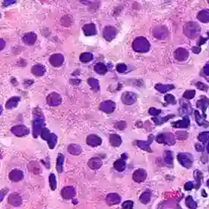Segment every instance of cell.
I'll return each mask as SVG.
<instances>
[{"label": "cell", "instance_id": "6da1fadb", "mask_svg": "<svg viewBox=\"0 0 209 209\" xmlns=\"http://www.w3.org/2000/svg\"><path fill=\"white\" fill-rule=\"evenodd\" d=\"M201 28L199 24L195 21H190L184 26V34L191 39H195L199 34Z\"/></svg>", "mask_w": 209, "mask_h": 209}, {"label": "cell", "instance_id": "7dc6e473", "mask_svg": "<svg viewBox=\"0 0 209 209\" xmlns=\"http://www.w3.org/2000/svg\"><path fill=\"white\" fill-rule=\"evenodd\" d=\"M165 162L169 165H171L173 163V157L170 151H167L165 154Z\"/></svg>", "mask_w": 209, "mask_h": 209}, {"label": "cell", "instance_id": "44dd1931", "mask_svg": "<svg viewBox=\"0 0 209 209\" xmlns=\"http://www.w3.org/2000/svg\"><path fill=\"white\" fill-rule=\"evenodd\" d=\"M116 34V30L113 27H107L104 31V37L108 40H112Z\"/></svg>", "mask_w": 209, "mask_h": 209}, {"label": "cell", "instance_id": "8fae6325", "mask_svg": "<svg viewBox=\"0 0 209 209\" xmlns=\"http://www.w3.org/2000/svg\"><path fill=\"white\" fill-rule=\"evenodd\" d=\"M101 143H102V139L96 135H90L87 138V144L92 147L98 146L101 145Z\"/></svg>", "mask_w": 209, "mask_h": 209}, {"label": "cell", "instance_id": "f5cc1de1", "mask_svg": "<svg viewBox=\"0 0 209 209\" xmlns=\"http://www.w3.org/2000/svg\"><path fill=\"white\" fill-rule=\"evenodd\" d=\"M126 122H119L116 124V128L118 129L119 130H123L124 129H126Z\"/></svg>", "mask_w": 209, "mask_h": 209}, {"label": "cell", "instance_id": "816d5d0a", "mask_svg": "<svg viewBox=\"0 0 209 209\" xmlns=\"http://www.w3.org/2000/svg\"><path fill=\"white\" fill-rule=\"evenodd\" d=\"M176 135H177V138H180V139H184V138H186L187 136H188V134H187L186 132L184 131H180L176 132Z\"/></svg>", "mask_w": 209, "mask_h": 209}, {"label": "cell", "instance_id": "4316f807", "mask_svg": "<svg viewBox=\"0 0 209 209\" xmlns=\"http://www.w3.org/2000/svg\"><path fill=\"white\" fill-rule=\"evenodd\" d=\"M156 90L161 93H166L174 89V85H162V84H157L155 85Z\"/></svg>", "mask_w": 209, "mask_h": 209}, {"label": "cell", "instance_id": "ffe728a7", "mask_svg": "<svg viewBox=\"0 0 209 209\" xmlns=\"http://www.w3.org/2000/svg\"><path fill=\"white\" fill-rule=\"evenodd\" d=\"M88 167L92 170H97L102 166V161L99 157H93L88 163Z\"/></svg>", "mask_w": 209, "mask_h": 209}, {"label": "cell", "instance_id": "ac0fdd59", "mask_svg": "<svg viewBox=\"0 0 209 209\" xmlns=\"http://www.w3.org/2000/svg\"><path fill=\"white\" fill-rule=\"evenodd\" d=\"M180 103H181V108H180L181 114H185L188 116L192 113V107L189 103L187 102L186 100H181Z\"/></svg>", "mask_w": 209, "mask_h": 209}, {"label": "cell", "instance_id": "52a82bcc", "mask_svg": "<svg viewBox=\"0 0 209 209\" xmlns=\"http://www.w3.org/2000/svg\"><path fill=\"white\" fill-rule=\"evenodd\" d=\"M12 132L14 134V135H17L18 137H21L24 136V135H28L29 133V129L27 128L26 126H23V125H21V126H15L14 127H12V129H11Z\"/></svg>", "mask_w": 209, "mask_h": 209}, {"label": "cell", "instance_id": "e0dca14e", "mask_svg": "<svg viewBox=\"0 0 209 209\" xmlns=\"http://www.w3.org/2000/svg\"><path fill=\"white\" fill-rule=\"evenodd\" d=\"M154 36L158 39H165L167 36V30L164 27H158L154 30Z\"/></svg>", "mask_w": 209, "mask_h": 209}, {"label": "cell", "instance_id": "d4e9b609", "mask_svg": "<svg viewBox=\"0 0 209 209\" xmlns=\"http://www.w3.org/2000/svg\"><path fill=\"white\" fill-rule=\"evenodd\" d=\"M60 101H61V98L60 97H59V95L57 94L56 93L51 94L47 97V103H48L50 105H52V106L58 105V104L60 103Z\"/></svg>", "mask_w": 209, "mask_h": 209}, {"label": "cell", "instance_id": "484cf974", "mask_svg": "<svg viewBox=\"0 0 209 209\" xmlns=\"http://www.w3.org/2000/svg\"><path fill=\"white\" fill-rule=\"evenodd\" d=\"M50 62L54 66H59L63 62V56L60 54H54L52 56H50Z\"/></svg>", "mask_w": 209, "mask_h": 209}, {"label": "cell", "instance_id": "7bdbcfd3", "mask_svg": "<svg viewBox=\"0 0 209 209\" xmlns=\"http://www.w3.org/2000/svg\"><path fill=\"white\" fill-rule=\"evenodd\" d=\"M88 84L90 85V86L93 88L94 91H98L99 90V84L97 80H96L95 78H89L88 79Z\"/></svg>", "mask_w": 209, "mask_h": 209}, {"label": "cell", "instance_id": "4fadbf2b", "mask_svg": "<svg viewBox=\"0 0 209 209\" xmlns=\"http://www.w3.org/2000/svg\"><path fill=\"white\" fill-rule=\"evenodd\" d=\"M8 202L11 205L14 206V207H18L21 204L22 200L20 195H18V194L12 193L8 198Z\"/></svg>", "mask_w": 209, "mask_h": 209}, {"label": "cell", "instance_id": "ba28073f", "mask_svg": "<svg viewBox=\"0 0 209 209\" xmlns=\"http://www.w3.org/2000/svg\"><path fill=\"white\" fill-rule=\"evenodd\" d=\"M61 194L63 199H72L75 195V190L72 186H66L62 189Z\"/></svg>", "mask_w": 209, "mask_h": 209}, {"label": "cell", "instance_id": "277c9868", "mask_svg": "<svg viewBox=\"0 0 209 209\" xmlns=\"http://www.w3.org/2000/svg\"><path fill=\"white\" fill-rule=\"evenodd\" d=\"M156 141L159 143L167 144L169 145H172L175 143L173 135L170 133H164V134L158 135L156 138Z\"/></svg>", "mask_w": 209, "mask_h": 209}, {"label": "cell", "instance_id": "8992f818", "mask_svg": "<svg viewBox=\"0 0 209 209\" xmlns=\"http://www.w3.org/2000/svg\"><path fill=\"white\" fill-rule=\"evenodd\" d=\"M137 95L133 92H125L122 95V100H123V104H126V105H132L136 101Z\"/></svg>", "mask_w": 209, "mask_h": 209}, {"label": "cell", "instance_id": "3957f363", "mask_svg": "<svg viewBox=\"0 0 209 209\" xmlns=\"http://www.w3.org/2000/svg\"><path fill=\"white\" fill-rule=\"evenodd\" d=\"M41 136L43 139L47 141L49 145V147L50 149H53L54 147L56 145L57 142V136L53 134V133H50L47 129L43 128L41 131Z\"/></svg>", "mask_w": 209, "mask_h": 209}, {"label": "cell", "instance_id": "74e56055", "mask_svg": "<svg viewBox=\"0 0 209 209\" xmlns=\"http://www.w3.org/2000/svg\"><path fill=\"white\" fill-rule=\"evenodd\" d=\"M49 182H50V186L51 190L54 191L56 189L57 186V183H56V176L53 173L50 174L49 176Z\"/></svg>", "mask_w": 209, "mask_h": 209}, {"label": "cell", "instance_id": "836d02e7", "mask_svg": "<svg viewBox=\"0 0 209 209\" xmlns=\"http://www.w3.org/2000/svg\"><path fill=\"white\" fill-rule=\"evenodd\" d=\"M175 115H168L167 116L164 117H155L153 118V120L154 121V123L157 125H162L163 123H166L167 120H169L170 119H171L172 117H174Z\"/></svg>", "mask_w": 209, "mask_h": 209}, {"label": "cell", "instance_id": "7402d4cb", "mask_svg": "<svg viewBox=\"0 0 209 209\" xmlns=\"http://www.w3.org/2000/svg\"><path fill=\"white\" fill-rule=\"evenodd\" d=\"M153 141V136L150 135L149 136L148 140L145 142V141H138L137 142V145L140 148L143 149V150L148 151H151V150L150 149V145Z\"/></svg>", "mask_w": 209, "mask_h": 209}, {"label": "cell", "instance_id": "b9f144b4", "mask_svg": "<svg viewBox=\"0 0 209 209\" xmlns=\"http://www.w3.org/2000/svg\"><path fill=\"white\" fill-rule=\"evenodd\" d=\"M92 54L90 53H84L80 56V60L83 62H89L92 59Z\"/></svg>", "mask_w": 209, "mask_h": 209}, {"label": "cell", "instance_id": "db71d44e", "mask_svg": "<svg viewBox=\"0 0 209 209\" xmlns=\"http://www.w3.org/2000/svg\"><path fill=\"white\" fill-rule=\"evenodd\" d=\"M201 50H202V49H201V47H199V46H198V45H196V46H195V47H192V53H195V54L199 53L201 52Z\"/></svg>", "mask_w": 209, "mask_h": 209}, {"label": "cell", "instance_id": "2e32d148", "mask_svg": "<svg viewBox=\"0 0 209 209\" xmlns=\"http://www.w3.org/2000/svg\"><path fill=\"white\" fill-rule=\"evenodd\" d=\"M9 178L13 182H19L24 178V174L21 170H13L9 173Z\"/></svg>", "mask_w": 209, "mask_h": 209}, {"label": "cell", "instance_id": "9f6ffc18", "mask_svg": "<svg viewBox=\"0 0 209 209\" xmlns=\"http://www.w3.org/2000/svg\"><path fill=\"white\" fill-rule=\"evenodd\" d=\"M206 41H207V38H205V37H201L200 39H199V42H198V46L201 47V46L203 45L204 43H205Z\"/></svg>", "mask_w": 209, "mask_h": 209}, {"label": "cell", "instance_id": "30bf717a", "mask_svg": "<svg viewBox=\"0 0 209 209\" xmlns=\"http://www.w3.org/2000/svg\"><path fill=\"white\" fill-rule=\"evenodd\" d=\"M189 56V53L187 51V50L184 48H178L175 51L174 56L177 60L179 61H184L187 59Z\"/></svg>", "mask_w": 209, "mask_h": 209}, {"label": "cell", "instance_id": "5bb4252c", "mask_svg": "<svg viewBox=\"0 0 209 209\" xmlns=\"http://www.w3.org/2000/svg\"><path fill=\"white\" fill-rule=\"evenodd\" d=\"M190 120L188 116H184L183 119L179 120V121L172 123V126L175 127V128H180V129H185L187 128L189 126Z\"/></svg>", "mask_w": 209, "mask_h": 209}, {"label": "cell", "instance_id": "5b68a950", "mask_svg": "<svg viewBox=\"0 0 209 209\" xmlns=\"http://www.w3.org/2000/svg\"><path fill=\"white\" fill-rule=\"evenodd\" d=\"M44 126V121L43 118L37 117L34 119L33 124V135L35 138L38 136V135L41 132Z\"/></svg>", "mask_w": 209, "mask_h": 209}, {"label": "cell", "instance_id": "9c48e42d", "mask_svg": "<svg viewBox=\"0 0 209 209\" xmlns=\"http://www.w3.org/2000/svg\"><path fill=\"white\" fill-rule=\"evenodd\" d=\"M196 107L202 110L204 117H206V110L209 107V99L206 97H203L196 102Z\"/></svg>", "mask_w": 209, "mask_h": 209}, {"label": "cell", "instance_id": "6f0895ef", "mask_svg": "<svg viewBox=\"0 0 209 209\" xmlns=\"http://www.w3.org/2000/svg\"><path fill=\"white\" fill-rule=\"evenodd\" d=\"M208 39L209 40V31H208Z\"/></svg>", "mask_w": 209, "mask_h": 209}, {"label": "cell", "instance_id": "7c38bea8", "mask_svg": "<svg viewBox=\"0 0 209 209\" xmlns=\"http://www.w3.org/2000/svg\"><path fill=\"white\" fill-rule=\"evenodd\" d=\"M177 157L180 164L186 167H189L190 165L192 164V158L190 155H189V154H178Z\"/></svg>", "mask_w": 209, "mask_h": 209}, {"label": "cell", "instance_id": "680465c9", "mask_svg": "<svg viewBox=\"0 0 209 209\" xmlns=\"http://www.w3.org/2000/svg\"><path fill=\"white\" fill-rule=\"evenodd\" d=\"M208 152H209V145H208Z\"/></svg>", "mask_w": 209, "mask_h": 209}, {"label": "cell", "instance_id": "ee69618b", "mask_svg": "<svg viewBox=\"0 0 209 209\" xmlns=\"http://www.w3.org/2000/svg\"><path fill=\"white\" fill-rule=\"evenodd\" d=\"M150 196H151L150 192L147 191V192H144L140 198L141 202H143L144 204H146V203H148V202H149V200H150Z\"/></svg>", "mask_w": 209, "mask_h": 209}, {"label": "cell", "instance_id": "cb8c5ba5", "mask_svg": "<svg viewBox=\"0 0 209 209\" xmlns=\"http://www.w3.org/2000/svg\"><path fill=\"white\" fill-rule=\"evenodd\" d=\"M197 18L199 21L203 23L209 22V10L208 9H203L200 11L197 15Z\"/></svg>", "mask_w": 209, "mask_h": 209}, {"label": "cell", "instance_id": "681fc988", "mask_svg": "<svg viewBox=\"0 0 209 209\" xmlns=\"http://www.w3.org/2000/svg\"><path fill=\"white\" fill-rule=\"evenodd\" d=\"M161 113V110H157L156 109V108H154V107H151V108H150V110H149V113H150L151 116H158Z\"/></svg>", "mask_w": 209, "mask_h": 209}, {"label": "cell", "instance_id": "f6af8a7d", "mask_svg": "<svg viewBox=\"0 0 209 209\" xmlns=\"http://www.w3.org/2000/svg\"><path fill=\"white\" fill-rule=\"evenodd\" d=\"M199 139L202 142H206L209 140V132H205L199 135Z\"/></svg>", "mask_w": 209, "mask_h": 209}, {"label": "cell", "instance_id": "8d00e7d4", "mask_svg": "<svg viewBox=\"0 0 209 209\" xmlns=\"http://www.w3.org/2000/svg\"><path fill=\"white\" fill-rule=\"evenodd\" d=\"M20 98L19 97H12L10 100H9V101L6 104V108L7 109H11L12 107H15L18 105L19 102Z\"/></svg>", "mask_w": 209, "mask_h": 209}, {"label": "cell", "instance_id": "f546056e", "mask_svg": "<svg viewBox=\"0 0 209 209\" xmlns=\"http://www.w3.org/2000/svg\"><path fill=\"white\" fill-rule=\"evenodd\" d=\"M68 151H69L70 154H73V155H78V154H81V148L78 145L72 144V145H70L69 147H68Z\"/></svg>", "mask_w": 209, "mask_h": 209}, {"label": "cell", "instance_id": "7a4b0ae2", "mask_svg": "<svg viewBox=\"0 0 209 209\" xmlns=\"http://www.w3.org/2000/svg\"><path fill=\"white\" fill-rule=\"evenodd\" d=\"M132 47L136 52L145 53L148 51L150 48V43L146 38L139 37L133 41Z\"/></svg>", "mask_w": 209, "mask_h": 209}, {"label": "cell", "instance_id": "d6986e66", "mask_svg": "<svg viewBox=\"0 0 209 209\" xmlns=\"http://www.w3.org/2000/svg\"><path fill=\"white\" fill-rule=\"evenodd\" d=\"M115 106L116 105L113 102L108 100V101H105L100 104V109L105 113H111L115 109Z\"/></svg>", "mask_w": 209, "mask_h": 209}, {"label": "cell", "instance_id": "4dcf8cb0", "mask_svg": "<svg viewBox=\"0 0 209 209\" xmlns=\"http://www.w3.org/2000/svg\"><path fill=\"white\" fill-rule=\"evenodd\" d=\"M63 163H64V156L62 154H59L56 159V170L58 173H61L63 170Z\"/></svg>", "mask_w": 209, "mask_h": 209}, {"label": "cell", "instance_id": "d590c367", "mask_svg": "<svg viewBox=\"0 0 209 209\" xmlns=\"http://www.w3.org/2000/svg\"><path fill=\"white\" fill-rule=\"evenodd\" d=\"M24 40L26 43L28 44H32L34 43V41L36 40V35L33 33H30L26 34L24 37Z\"/></svg>", "mask_w": 209, "mask_h": 209}, {"label": "cell", "instance_id": "f35d334b", "mask_svg": "<svg viewBox=\"0 0 209 209\" xmlns=\"http://www.w3.org/2000/svg\"><path fill=\"white\" fill-rule=\"evenodd\" d=\"M32 72L36 75H43L44 72V68L41 65H36L32 68Z\"/></svg>", "mask_w": 209, "mask_h": 209}, {"label": "cell", "instance_id": "9a60e30c", "mask_svg": "<svg viewBox=\"0 0 209 209\" xmlns=\"http://www.w3.org/2000/svg\"><path fill=\"white\" fill-rule=\"evenodd\" d=\"M147 173L145 170L139 169L135 171V173H133V179L137 183H141V182L144 181L145 179L146 178Z\"/></svg>", "mask_w": 209, "mask_h": 209}, {"label": "cell", "instance_id": "91938a15", "mask_svg": "<svg viewBox=\"0 0 209 209\" xmlns=\"http://www.w3.org/2000/svg\"><path fill=\"white\" fill-rule=\"evenodd\" d=\"M208 2H209V1H208Z\"/></svg>", "mask_w": 209, "mask_h": 209}, {"label": "cell", "instance_id": "e575fe53", "mask_svg": "<svg viewBox=\"0 0 209 209\" xmlns=\"http://www.w3.org/2000/svg\"><path fill=\"white\" fill-rule=\"evenodd\" d=\"M94 69H95V71L97 72L100 75L105 74L107 71V66H106L104 64H103V63H97V64L95 66Z\"/></svg>", "mask_w": 209, "mask_h": 209}, {"label": "cell", "instance_id": "11a10c76", "mask_svg": "<svg viewBox=\"0 0 209 209\" xmlns=\"http://www.w3.org/2000/svg\"><path fill=\"white\" fill-rule=\"evenodd\" d=\"M203 73H204V75L206 77H207V76L209 77V63L206 64L205 66L203 67Z\"/></svg>", "mask_w": 209, "mask_h": 209}, {"label": "cell", "instance_id": "603a6c76", "mask_svg": "<svg viewBox=\"0 0 209 209\" xmlns=\"http://www.w3.org/2000/svg\"><path fill=\"white\" fill-rule=\"evenodd\" d=\"M107 202L109 205H116L120 202V197L116 193H110L107 195Z\"/></svg>", "mask_w": 209, "mask_h": 209}, {"label": "cell", "instance_id": "d6a6232c", "mask_svg": "<svg viewBox=\"0 0 209 209\" xmlns=\"http://www.w3.org/2000/svg\"><path fill=\"white\" fill-rule=\"evenodd\" d=\"M84 31H85V34L87 35H92L96 33V29H95L94 24H85L83 28Z\"/></svg>", "mask_w": 209, "mask_h": 209}, {"label": "cell", "instance_id": "ab89813d", "mask_svg": "<svg viewBox=\"0 0 209 209\" xmlns=\"http://www.w3.org/2000/svg\"><path fill=\"white\" fill-rule=\"evenodd\" d=\"M195 96V90H187L183 94V97L186 100H191L194 98Z\"/></svg>", "mask_w": 209, "mask_h": 209}, {"label": "cell", "instance_id": "1f68e13d", "mask_svg": "<svg viewBox=\"0 0 209 209\" xmlns=\"http://www.w3.org/2000/svg\"><path fill=\"white\" fill-rule=\"evenodd\" d=\"M114 168L119 172H122L125 170L126 168V163H125V160L123 159H119L117 161H115L113 164Z\"/></svg>", "mask_w": 209, "mask_h": 209}, {"label": "cell", "instance_id": "f907efd6", "mask_svg": "<svg viewBox=\"0 0 209 209\" xmlns=\"http://www.w3.org/2000/svg\"><path fill=\"white\" fill-rule=\"evenodd\" d=\"M126 69H127V67H126V66L124 63H120V64L117 65V66H116V70H117V72H119L120 73H123L124 72H126Z\"/></svg>", "mask_w": 209, "mask_h": 209}, {"label": "cell", "instance_id": "83f0119b", "mask_svg": "<svg viewBox=\"0 0 209 209\" xmlns=\"http://www.w3.org/2000/svg\"><path fill=\"white\" fill-rule=\"evenodd\" d=\"M194 114H195V121L199 126H203L205 127H208L209 126V123L207 122L205 119V118H202L201 116L200 113L198 110H195L194 111Z\"/></svg>", "mask_w": 209, "mask_h": 209}, {"label": "cell", "instance_id": "60d3db41", "mask_svg": "<svg viewBox=\"0 0 209 209\" xmlns=\"http://www.w3.org/2000/svg\"><path fill=\"white\" fill-rule=\"evenodd\" d=\"M164 100H165V101H166L168 104H172V105H175V104H176V98H175V97L173 96V95L170 94L165 95Z\"/></svg>", "mask_w": 209, "mask_h": 209}, {"label": "cell", "instance_id": "bcb514c9", "mask_svg": "<svg viewBox=\"0 0 209 209\" xmlns=\"http://www.w3.org/2000/svg\"><path fill=\"white\" fill-rule=\"evenodd\" d=\"M195 86L197 87L198 89L201 91H207L208 90V86L205 84H204L202 81H198L197 83H195Z\"/></svg>", "mask_w": 209, "mask_h": 209}, {"label": "cell", "instance_id": "c3c4849f", "mask_svg": "<svg viewBox=\"0 0 209 209\" xmlns=\"http://www.w3.org/2000/svg\"><path fill=\"white\" fill-rule=\"evenodd\" d=\"M133 202L132 201H126L123 203V209H132Z\"/></svg>", "mask_w": 209, "mask_h": 209}, {"label": "cell", "instance_id": "f1b7e54d", "mask_svg": "<svg viewBox=\"0 0 209 209\" xmlns=\"http://www.w3.org/2000/svg\"><path fill=\"white\" fill-rule=\"evenodd\" d=\"M110 143L114 147H118L119 145H121L122 143V139L120 138L119 135H116V134H112L110 136Z\"/></svg>", "mask_w": 209, "mask_h": 209}]
</instances>
